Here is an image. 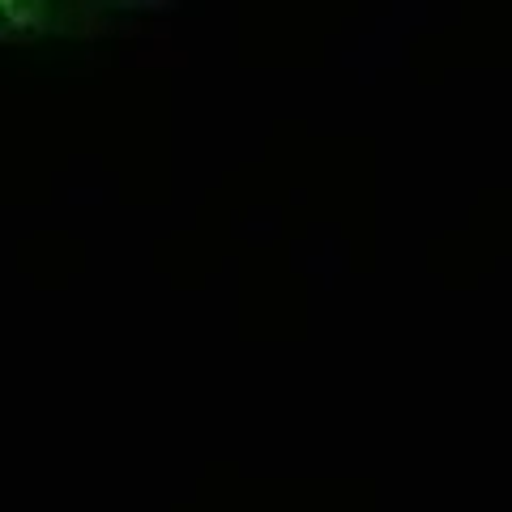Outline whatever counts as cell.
I'll return each mask as SVG.
<instances>
[{
  "label": "cell",
  "instance_id": "6da1fadb",
  "mask_svg": "<svg viewBox=\"0 0 512 512\" xmlns=\"http://www.w3.org/2000/svg\"><path fill=\"white\" fill-rule=\"evenodd\" d=\"M180 0H0V43L99 39L146 18H163Z\"/></svg>",
  "mask_w": 512,
  "mask_h": 512
}]
</instances>
